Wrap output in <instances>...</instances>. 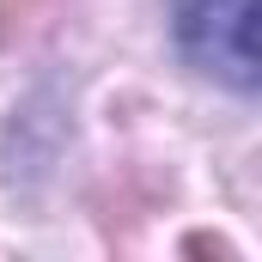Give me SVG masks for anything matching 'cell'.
<instances>
[{"instance_id": "obj_1", "label": "cell", "mask_w": 262, "mask_h": 262, "mask_svg": "<svg viewBox=\"0 0 262 262\" xmlns=\"http://www.w3.org/2000/svg\"><path fill=\"white\" fill-rule=\"evenodd\" d=\"M171 25L201 73L256 92V0H171Z\"/></svg>"}, {"instance_id": "obj_2", "label": "cell", "mask_w": 262, "mask_h": 262, "mask_svg": "<svg viewBox=\"0 0 262 262\" xmlns=\"http://www.w3.org/2000/svg\"><path fill=\"white\" fill-rule=\"evenodd\" d=\"M37 6H43V0H0V43H6V37H12V25H25Z\"/></svg>"}]
</instances>
